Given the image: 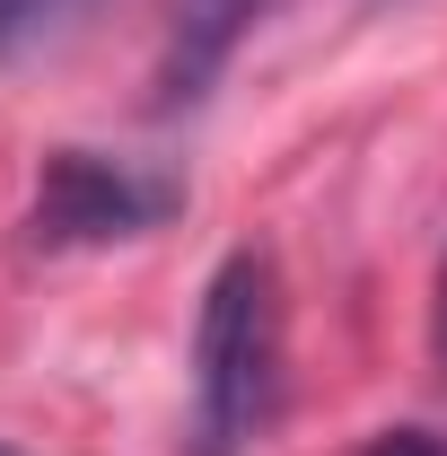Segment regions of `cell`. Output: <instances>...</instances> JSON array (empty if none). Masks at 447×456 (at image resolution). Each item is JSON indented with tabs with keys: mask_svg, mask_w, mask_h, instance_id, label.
<instances>
[{
	"mask_svg": "<svg viewBox=\"0 0 447 456\" xmlns=\"http://www.w3.org/2000/svg\"><path fill=\"white\" fill-rule=\"evenodd\" d=\"M255 9H264V0H175V18H167V70H158L167 106L202 97V88L220 79V61L237 53V36H246Z\"/></svg>",
	"mask_w": 447,
	"mask_h": 456,
	"instance_id": "obj_3",
	"label": "cell"
},
{
	"mask_svg": "<svg viewBox=\"0 0 447 456\" xmlns=\"http://www.w3.org/2000/svg\"><path fill=\"white\" fill-rule=\"evenodd\" d=\"M369 456H447V448L430 439V430H386V439H378Z\"/></svg>",
	"mask_w": 447,
	"mask_h": 456,
	"instance_id": "obj_5",
	"label": "cell"
},
{
	"mask_svg": "<svg viewBox=\"0 0 447 456\" xmlns=\"http://www.w3.org/2000/svg\"><path fill=\"white\" fill-rule=\"evenodd\" d=\"M79 9H88V0H18V27H27V45H36V36H53V27H70Z\"/></svg>",
	"mask_w": 447,
	"mask_h": 456,
	"instance_id": "obj_4",
	"label": "cell"
},
{
	"mask_svg": "<svg viewBox=\"0 0 447 456\" xmlns=\"http://www.w3.org/2000/svg\"><path fill=\"white\" fill-rule=\"evenodd\" d=\"M184 202V184L141 175L132 159H97V150H53L36 175V237L45 246H106V237H141Z\"/></svg>",
	"mask_w": 447,
	"mask_h": 456,
	"instance_id": "obj_2",
	"label": "cell"
},
{
	"mask_svg": "<svg viewBox=\"0 0 447 456\" xmlns=\"http://www.w3.org/2000/svg\"><path fill=\"white\" fill-rule=\"evenodd\" d=\"M280 395V281L272 255L237 246L193 325V456H246Z\"/></svg>",
	"mask_w": 447,
	"mask_h": 456,
	"instance_id": "obj_1",
	"label": "cell"
},
{
	"mask_svg": "<svg viewBox=\"0 0 447 456\" xmlns=\"http://www.w3.org/2000/svg\"><path fill=\"white\" fill-rule=\"evenodd\" d=\"M0 456H9V448H0Z\"/></svg>",
	"mask_w": 447,
	"mask_h": 456,
	"instance_id": "obj_6",
	"label": "cell"
}]
</instances>
